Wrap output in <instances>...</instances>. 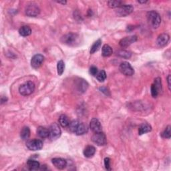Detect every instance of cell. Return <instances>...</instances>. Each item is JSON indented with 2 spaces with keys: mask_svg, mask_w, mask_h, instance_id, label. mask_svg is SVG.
I'll use <instances>...</instances> for the list:
<instances>
[{
  "mask_svg": "<svg viewBox=\"0 0 171 171\" xmlns=\"http://www.w3.org/2000/svg\"><path fill=\"white\" fill-rule=\"evenodd\" d=\"M37 134L42 138H46L49 137V129L43 126H39L37 129Z\"/></svg>",
  "mask_w": 171,
  "mask_h": 171,
  "instance_id": "obj_17",
  "label": "cell"
},
{
  "mask_svg": "<svg viewBox=\"0 0 171 171\" xmlns=\"http://www.w3.org/2000/svg\"><path fill=\"white\" fill-rule=\"evenodd\" d=\"M57 3H62V4H63V5H64V4H66L67 2H66V1H62V2L59 1V2H57Z\"/></svg>",
  "mask_w": 171,
  "mask_h": 171,
  "instance_id": "obj_36",
  "label": "cell"
},
{
  "mask_svg": "<svg viewBox=\"0 0 171 171\" xmlns=\"http://www.w3.org/2000/svg\"><path fill=\"white\" fill-rule=\"evenodd\" d=\"M27 166L28 169L30 170H37L41 167L40 162L34 160H28L27 162Z\"/></svg>",
  "mask_w": 171,
  "mask_h": 171,
  "instance_id": "obj_18",
  "label": "cell"
},
{
  "mask_svg": "<svg viewBox=\"0 0 171 171\" xmlns=\"http://www.w3.org/2000/svg\"><path fill=\"white\" fill-rule=\"evenodd\" d=\"M116 54L118 55V56L125 58V59H129L131 57V53L128 51L126 50H119L116 52Z\"/></svg>",
  "mask_w": 171,
  "mask_h": 171,
  "instance_id": "obj_25",
  "label": "cell"
},
{
  "mask_svg": "<svg viewBox=\"0 0 171 171\" xmlns=\"http://www.w3.org/2000/svg\"><path fill=\"white\" fill-rule=\"evenodd\" d=\"M98 68L96 66H92L90 68V74L93 76H96L98 74Z\"/></svg>",
  "mask_w": 171,
  "mask_h": 171,
  "instance_id": "obj_31",
  "label": "cell"
},
{
  "mask_svg": "<svg viewBox=\"0 0 171 171\" xmlns=\"http://www.w3.org/2000/svg\"><path fill=\"white\" fill-rule=\"evenodd\" d=\"M152 130L151 126L148 123H142L139 127L138 129V134L142 135L144 134L148 133Z\"/></svg>",
  "mask_w": 171,
  "mask_h": 171,
  "instance_id": "obj_19",
  "label": "cell"
},
{
  "mask_svg": "<svg viewBox=\"0 0 171 171\" xmlns=\"http://www.w3.org/2000/svg\"><path fill=\"white\" fill-rule=\"evenodd\" d=\"M25 14L29 17H36L40 14V9L35 3H31L25 7Z\"/></svg>",
  "mask_w": 171,
  "mask_h": 171,
  "instance_id": "obj_5",
  "label": "cell"
},
{
  "mask_svg": "<svg viewBox=\"0 0 171 171\" xmlns=\"http://www.w3.org/2000/svg\"><path fill=\"white\" fill-rule=\"evenodd\" d=\"M108 6L110 8H118L122 5V2L121 1H108L107 2Z\"/></svg>",
  "mask_w": 171,
  "mask_h": 171,
  "instance_id": "obj_29",
  "label": "cell"
},
{
  "mask_svg": "<svg viewBox=\"0 0 171 171\" xmlns=\"http://www.w3.org/2000/svg\"><path fill=\"white\" fill-rule=\"evenodd\" d=\"M170 129H171V126L170 125L166 126V128H165V130H164V132L161 134L162 137L164 138H167V139L170 138V136H171Z\"/></svg>",
  "mask_w": 171,
  "mask_h": 171,
  "instance_id": "obj_28",
  "label": "cell"
},
{
  "mask_svg": "<svg viewBox=\"0 0 171 171\" xmlns=\"http://www.w3.org/2000/svg\"><path fill=\"white\" fill-rule=\"evenodd\" d=\"M136 41H137V36H128L122 38V39L120 41L119 44L121 46V47H122V48H126Z\"/></svg>",
  "mask_w": 171,
  "mask_h": 171,
  "instance_id": "obj_11",
  "label": "cell"
},
{
  "mask_svg": "<svg viewBox=\"0 0 171 171\" xmlns=\"http://www.w3.org/2000/svg\"><path fill=\"white\" fill-rule=\"evenodd\" d=\"M104 166L106 170H111L110 169V159L109 158L104 159Z\"/></svg>",
  "mask_w": 171,
  "mask_h": 171,
  "instance_id": "obj_32",
  "label": "cell"
},
{
  "mask_svg": "<svg viewBox=\"0 0 171 171\" xmlns=\"http://www.w3.org/2000/svg\"><path fill=\"white\" fill-rule=\"evenodd\" d=\"M100 90L102 92H103L104 94H105L106 95H110V94L108 93L109 91H108V90L107 89L106 87H101L100 88Z\"/></svg>",
  "mask_w": 171,
  "mask_h": 171,
  "instance_id": "obj_33",
  "label": "cell"
},
{
  "mask_svg": "<svg viewBox=\"0 0 171 171\" xmlns=\"http://www.w3.org/2000/svg\"><path fill=\"white\" fill-rule=\"evenodd\" d=\"M102 44V40L100 39L96 40L94 43L93 45L91 47L90 49V54H93L95 52H96L100 48V46Z\"/></svg>",
  "mask_w": 171,
  "mask_h": 171,
  "instance_id": "obj_24",
  "label": "cell"
},
{
  "mask_svg": "<svg viewBox=\"0 0 171 171\" xmlns=\"http://www.w3.org/2000/svg\"><path fill=\"white\" fill-rule=\"evenodd\" d=\"M119 70L122 74L127 76H132L134 74V68L132 67L130 64L128 62H123L119 66Z\"/></svg>",
  "mask_w": 171,
  "mask_h": 171,
  "instance_id": "obj_6",
  "label": "cell"
},
{
  "mask_svg": "<svg viewBox=\"0 0 171 171\" xmlns=\"http://www.w3.org/2000/svg\"><path fill=\"white\" fill-rule=\"evenodd\" d=\"M7 98H6V97H3V96H2V99H1V104H3L4 103V102H7Z\"/></svg>",
  "mask_w": 171,
  "mask_h": 171,
  "instance_id": "obj_35",
  "label": "cell"
},
{
  "mask_svg": "<svg viewBox=\"0 0 171 171\" xmlns=\"http://www.w3.org/2000/svg\"><path fill=\"white\" fill-rule=\"evenodd\" d=\"M134 11V7L132 5H126V4H122V6L118 7L116 13L117 15L120 17H126L132 14Z\"/></svg>",
  "mask_w": 171,
  "mask_h": 171,
  "instance_id": "obj_4",
  "label": "cell"
},
{
  "mask_svg": "<svg viewBox=\"0 0 171 171\" xmlns=\"http://www.w3.org/2000/svg\"><path fill=\"white\" fill-rule=\"evenodd\" d=\"M59 121V124L61 125V126H62L63 128H66L68 127L70 125V121L69 118L65 114H62L60 115V116L59 117L58 119Z\"/></svg>",
  "mask_w": 171,
  "mask_h": 171,
  "instance_id": "obj_21",
  "label": "cell"
},
{
  "mask_svg": "<svg viewBox=\"0 0 171 171\" xmlns=\"http://www.w3.org/2000/svg\"><path fill=\"white\" fill-rule=\"evenodd\" d=\"M169 40H170V36L169 34L166 33H161L160 35L158 36L156 44L158 46L160 47V48H162V47H164L168 44Z\"/></svg>",
  "mask_w": 171,
  "mask_h": 171,
  "instance_id": "obj_12",
  "label": "cell"
},
{
  "mask_svg": "<svg viewBox=\"0 0 171 171\" xmlns=\"http://www.w3.org/2000/svg\"><path fill=\"white\" fill-rule=\"evenodd\" d=\"M19 33L21 36L27 37V36H29V35H31L32 29L30 27H29L28 25H24V26L21 27L20 28Z\"/></svg>",
  "mask_w": 171,
  "mask_h": 171,
  "instance_id": "obj_20",
  "label": "cell"
},
{
  "mask_svg": "<svg viewBox=\"0 0 171 171\" xmlns=\"http://www.w3.org/2000/svg\"><path fill=\"white\" fill-rule=\"evenodd\" d=\"M96 153V148L91 145H88L86 147L83 151V154L85 157L86 158H91L92 157L94 154Z\"/></svg>",
  "mask_w": 171,
  "mask_h": 171,
  "instance_id": "obj_16",
  "label": "cell"
},
{
  "mask_svg": "<svg viewBox=\"0 0 171 171\" xmlns=\"http://www.w3.org/2000/svg\"><path fill=\"white\" fill-rule=\"evenodd\" d=\"M97 80L100 82H103L106 78V73L104 70H101L98 72V74L96 76Z\"/></svg>",
  "mask_w": 171,
  "mask_h": 171,
  "instance_id": "obj_26",
  "label": "cell"
},
{
  "mask_svg": "<svg viewBox=\"0 0 171 171\" xmlns=\"http://www.w3.org/2000/svg\"><path fill=\"white\" fill-rule=\"evenodd\" d=\"M61 42L69 46H76L80 44V36L74 33H68L61 37Z\"/></svg>",
  "mask_w": 171,
  "mask_h": 171,
  "instance_id": "obj_1",
  "label": "cell"
},
{
  "mask_svg": "<svg viewBox=\"0 0 171 171\" xmlns=\"http://www.w3.org/2000/svg\"><path fill=\"white\" fill-rule=\"evenodd\" d=\"M167 82H168V86L169 90H170V75L169 74L167 77Z\"/></svg>",
  "mask_w": 171,
  "mask_h": 171,
  "instance_id": "obj_34",
  "label": "cell"
},
{
  "mask_svg": "<svg viewBox=\"0 0 171 171\" xmlns=\"http://www.w3.org/2000/svg\"><path fill=\"white\" fill-rule=\"evenodd\" d=\"M44 62V56L42 54H36L32 58L31 66L34 69L39 68Z\"/></svg>",
  "mask_w": 171,
  "mask_h": 171,
  "instance_id": "obj_10",
  "label": "cell"
},
{
  "mask_svg": "<svg viewBox=\"0 0 171 171\" xmlns=\"http://www.w3.org/2000/svg\"><path fill=\"white\" fill-rule=\"evenodd\" d=\"M49 137L51 140H57L61 136V129L57 123H53L49 128Z\"/></svg>",
  "mask_w": 171,
  "mask_h": 171,
  "instance_id": "obj_7",
  "label": "cell"
},
{
  "mask_svg": "<svg viewBox=\"0 0 171 171\" xmlns=\"http://www.w3.org/2000/svg\"><path fill=\"white\" fill-rule=\"evenodd\" d=\"M64 68H65V65H64V61L59 60L57 64V71H58V74L59 76L62 75L64 71Z\"/></svg>",
  "mask_w": 171,
  "mask_h": 171,
  "instance_id": "obj_27",
  "label": "cell"
},
{
  "mask_svg": "<svg viewBox=\"0 0 171 171\" xmlns=\"http://www.w3.org/2000/svg\"><path fill=\"white\" fill-rule=\"evenodd\" d=\"M52 162L55 168L59 170L65 169L67 166L66 160L62 158H54L52 160Z\"/></svg>",
  "mask_w": 171,
  "mask_h": 171,
  "instance_id": "obj_14",
  "label": "cell"
},
{
  "mask_svg": "<svg viewBox=\"0 0 171 171\" xmlns=\"http://www.w3.org/2000/svg\"><path fill=\"white\" fill-rule=\"evenodd\" d=\"M92 141L95 143L96 144L98 145V146H104V145L106 144L107 140L105 134L103 132H97V133H94V135L92 136Z\"/></svg>",
  "mask_w": 171,
  "mask_h": 171,
  "instance_id": "obj_8",
  "label": "cell"
},
{
  "mask_svg": "<svg viewBox=\"0 0 171 171\" xmlns=\"http://www.w3.org/2000/svg\"><path fill=\"white\" fill-rule=\"evenodd\" d=\"M88 130V128L86 125H85L83 122H79L78 125L76 126L74 131L73 133H75L76 135H83L86 133H87Z\"/></svg>",
  "mask_w": 171,
  "mask_h": 171,
  "instance_id": "obj_15",
  "label": "cell"
},
{
  "mask_svg": "<svg viewBox=\"0 0 171 171\" xmlns=\"http://www.w3.org/2000/svg\"><path fill=\"white\" fill-rule=\"evenodd\" d=\"M160 91L157 88V87L156 86L152 84V86H151V94H152V96L153 98H156L158 96V95L160 94Z\"/></svg>",
  "mask_w": 171,
  "mask_h": 171,
  "instance_id": "obj_30",
  "label": "cell"
},
{
  "mask_svg": "<svg viewBox=\"0 0 171 171\" xmlns=\"http://www.w3.org/2000/svg\"><path fill=\"white\" fill-rule=\"evenodd\" d=\"M147 2V1H138V3H145Z\"/></svg>",
  "mask_w": 171,
  "mask_h": 171,
  "instance_id": "obj_37",
  "label": "cell"
},
{
  "mask_svg": "<svg viewBox=\"0 0 171 171\" xmlns=\"http://www.w3.org/2000/svg\"><path fill=\"white\" fill-rule=\"evenodd\" d=\"M90 128L94 133L102 132V127L100 124V122L97 118H92L90 122Z\"/></svg>",
  "mask_w": 171,
  "mask_h": 171,
  "instance_id": "obj_13",
  "label": "cell"
},
{
  "mask_svg": "<svg viewBox=\"0 0 171 171\" xmlns=\"http://www.w3.org/2000/svg\"><path fill=\"white\" fill-rule=\"evenodd\" d=\"M147 21L152 28L156 29L161 24V17L159 13L155 11H150L147 14Z\"/></svg>",
  "mask_w": 171,
  "mask_h": 171,
  "instance_id": "obj_2",
  "label": "cell"
},
{
  "mask_svg": "<svg viewBox=\"0 0 171 171\" xmlns=\"http://www.w3.org/2000/svg\"><path fill=\"white\" fill-rule=\"evenodd\" d=\"M43 146V142L41 140L38 139H33L29 140L26 143L27 148L32 151H40L42 149Z\"/></svg>",
  "mask_w": 171,
  "mask_h": 171,
  "instance_id": "obj_9",
  "label": "cell"
},
{
  "mask_svg": "<svg viewBox=\"0 0 171 171\" xmlns=\"http://www.w3.org/2000/svg\"><path fill=\"white\" fill-rule=\"evenodd\" d=\"M35 84L32 81H28L21 84L19 88V92L21 95L27 96L32 94L35 90Z\"/></svg>",
  "mask_w": 171,
  "mask_h": 171,
  "instance_id": "obj_3",
  "label": "cell"
},
{
  "mask_svg": "<svg viewBox=\"0 0 171 171\" xmlns=\"http://www.w3.org/2000/svg\"><path fill=\"white\" fill-rule=\"evenodd\" d=\"M112 48L108 45V44H104L102 48V55H103L104 57H109L112 54Z\"/></svg>",
  "mask_w": 171,
  "mask_h": 171,
  "instance_id": "obj_22",
  "label": "cell"
},
{
  "mask_svg": "<svg viewBox=\"0 0 171 171\" xmlns=\"http://www.w3.org/2000/svg\"><path fill=\"white\" fill-rule=\"evenodd\" d=\"M20 136L21 139L24 140H28L30 136V129H29V128L28 126H24L21 131Z\"/></svg>",
  "mask_w": 171,
  "mask_h": 171,
  "instance_id": "obj_23",
  "label": "cell"
}]
</instances>
